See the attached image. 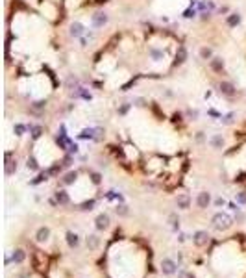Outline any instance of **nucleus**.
<instances>
[{
	"mask_svg": "<svg viewBox=\"0 0 246 278\" xmlns=\"http://www.w3.org/2000/svg\"><path fill=\"white\" fill-rule=\"evenodd\" d=\"M211 223H213V228H215V230H228V228H231L233 219H231L228 213H224V212H218V213L213 215Z\"/></svg>",
	"mask_w": 246,
	"mask_h": 278,
	"instance_id": "f257e3e1",
	"label": "nucleus"
},
{
	"mask_svg": "<svg viewBox=\"0 0 246 278\" xmlns=\"http://www.w3.org/2000/svg\"><path fill=\"white\" fill-rule=\"evenodd\" d=\"M161 271H163V274L170 276V274H174V273L178 271V265H176V262H174V260L165 258V260L161 262Z\"/></svg>",
	"mask_w": 246,
	"mask_h": 278,
	"instance_id": "f03ea898",
	"label": "nucleus"
},
{
	"mask_svg": "<svg viewBox=\"0 0 246 278\" xmlns=\"http://www.w3.org/2000/svg\"><path fill=\"white\" fill-rule=\"evenodd\" d=\"M207 241H209V236H207V232H204V230H198L196 234L192 236V243L196 247H206Z\"/></svg>",
	"mask_w": 246,
	"mask_h": 278,
	"instance_id": "7ed1b4c3",
	"label": "nucleus"
},
{
	"mask_svg": "<svg viewBox=\"0 0 246 278\" xmlns=\"http://www.w3.org/2000/svg\"><path fill=\"white\" fill-rule=\"evenodd\" d=\"M48 237H50V230H48L47 226H41V228L37 230V234H35V241H37V243H47Z\"/></svg>",
	"mask_w": 246,
	"mask_h": 278,
	"instance_id": "20e7f679",
	"label": "nucleus"
},
{
	"mask_svg": "<svg viewBox=\"0 0 246 278\" xmlns=\"http://www.w3.org/2000/svg\"><path fill=\"white\" fill-rule=\"evenodd\" d=\"M209 202H211V195H209L207 191L198 193V197H196V204H198V208H207V206H209Z\"/></svg>",
	"mask_w": 246,
	"mask_h": 278,
	"instance_id": "39448f33",
	"label": "nucleus"
},
{
	"mask_svg": "<svg viewBox=\"0 0 246 278\" xmlns=\"http://www.w3.org/2000/svg\"><path fill=\"white\" fill-rule=\"evenodd\" d=\"M95 226H96V230H106V228L109 226V215L100 213V215L95 219Z\"/></svg>",
	"mask_w": 246,
	"mask_h": 278,
	"instance_id": "423d86ee",
	"label": "nucleus"
},
{
	"mask_svg": "<svg viewBox=\"0 0 246 278\" xmlns=\"http://www.w3.org/2000/svg\"><path fill=\"white\" fill-rule=\"evenodd\" d=\"M218 87H220L222 95H228V97H233V95H235V87H233V84H230V82H222Z\"/></svg>",
	"mask_w": 246,
	"mask_h": 278,
	"instance_id": "0eeeda50",
	"label": "nucleus"
},
{
	"mask_svg": "<svg viewBox=\"0 0 246 278\" xmlns=\"http://www.w3.org/2000/svg\"><path fill=\"white\" fill-rule=\"evenodd\" d=\"M176 204H178V208H182V210H189V206H191V198H189L187 195H178Z\"/></svg>",
	"mask_w": 246,
	"mask_h": 278,
	"instance_id": "6e6552de",
	"label": "nucleus"
},
{
	"mask_svg": "<svg viewBox=\"0 0 246 278\" xmlns=\"http://www.w3.org/2000/svg\"><path fill=\"white\" fill-rule=\"evenodd\" d=\"M11 260H13V263H22L26 260V252L22 250V248H17L13 254H11Z\"/></svg>",
	"mask_w": 246,
	"mask_h": 278,
	"instance_id": "1a4fd4ad",
	"label": "nucleus"
},
{
	"mask_svg": "<svg viewBox=\"0 0 246 278\" xmlns=\"http://www.w3.org/2000/svg\"><path fill=\"white\" fill-rule=\"evenodd\" d=\"M106 22H107V15H106V13H96V15H93V24H95L96 28L104 26Z\"/></svg>",
	"mask_w": 246,
	"mask_h": 278,
	"instance_id": "9d476101",
	"label": "nucleus"
},
{
	"mask_svg": "<svg viewBox=\"0 0 246 278\" xmlns=\"http://www.w3.org/2000/svg\"><path fill=\"white\" fill-rule=\"evenodd\" d=\"M67 243H69L71 248H76L80 245V237L74 234V232H67Z\"/></svg>",
	"mask_w": 246,
	"mask_h": 278,
	"instance_id": "9b49d317",
	"label": "nucleus"
},
{
	"mask_svg": "<svg viewBox=\"0 0 246 278\" xmlns=\"http://www.w3.org/2000/svg\"><path fill=\"white\" fill-rule=\"evenodd\" d=\"M76 178H78V173H76V171L67 173V174L63 176V184H65V185H71V184H74V182H76Z\"/></svg>",
	"mask_w": 246,
	"mask_h": 278,
	"instance_id": "f8f14e48",
	"label": "nucleus"
},
{
	"mask_svg": "<svg viewBox=\"0 0 246 278\" xmlns=\"http://www.w3.org/2000/svg\"><path fill=\"white\" fill-rule=\"evenodd\" d=\"M98 245H100V237H98V236H89V237H87V247L91 248V250L98 248Z\"/></svg>",
	"mask_w": 246,
	"mask_h": 278,
	"instance_id": "ddd939ff",
	"label": "nucleus"
},
{
	"mask_svg": "<svg viewBox=\"0 0 246 278\" xmlns=\"http://www.w3.org/2000/svg\"><path fill=\"white\" fill-rule=\"evenodd\" d=\"M69 200H71V198H69V195H67L65 191H57V193H56V202H59V204L65 206V204H69Z\"/></svg>",
	"mask_w": 246,
	"mask_h": 278,
	"instance_id": "4468645a",
	"label": "nucleus"
},
{
	"mask_svg": "<svg viewBox=\"0 0 246 278\" xmlns=\"http://www.w3.org/2000/svg\"><path fill=\"white\" fill-rule=\"evenodd\" d=\"M83 34V26L80 24V22H74V24L71 26V35H74V37H80Z\"/></svg>",
	"mask_w": 246,
	"mask_h": 278,
	"instance_id": "2eb2a0df",
	"label": "nucleus"
},
{
	"mask_svg": "<svg viewBox=\"0 0 246 278\" xmlns=\"http://www.w3.org/2000/svg\"><path fill=\"white\" fill-rule=\"evenodd\" d=\"M209 143H211V147H215V148H222V147H224V139H222L220 135H213Z\"/></svg>",
	"mask_w": 246,
	"mask_h": 278,
	"instance_id": "dca6fc26",
	"label": "nucleus"
},
{
	"mask_svg": "<svg viewBox=\"0 0 246 278\" xmlns=\"http://www.w3.org/2000/svg\"><path fill=\"white\" fill-rule=\"evenodd\" d=\"M211 67H213V71H222V69H224V61H222L220 58H213L211 59Z\"/></svg>",
	"mask_w": 246,
	"mask_h": 278,
	"instance_id": "f3484780",
	"label": "nucleus"
},
{
	"mask_svg": "<svg viewBox=\"0 0 246 278\" xmlns=\"http://www.w3.org/2000/svg\"><path fill=\"white\" fill-rule=\"evenodd\" d=\"M168 221H170V226H172L174 230H178V226H180V219H178V215H176V213H170Z\"/></svg>",
	"mask_w": 246,
	"mask_h": 278,
	"instance_id": "a211bd4d",
	"label": "nucleus"
},
{
	"mask_svg": "<svg viewBox=\"0 0 246 278\" xmlns=\"http://www.w3.org/2000/svg\"><path fill=\"white\" fill-rule=\"evenodd\" d=\"M17 171V163H15V161H8V163H6V174H13Z\"/></svg>",
	"mask_w": 246,
	"mask_h": 278,
	"instance_id": "6ab92c4d",
	"label": "nucleus"
},
{
	"mask_svg": "<svg viewBox=\"0 0 246 278\" xmlns=\"http://www.w3.org/2000/svg\"><path fill=\"white\" fill-rule=\"evenodd\" d=\"M185 58H187V52H185V48H183V46H180V54H178L176 65H178V63H183V61H185Z\"/></svg>",
	"mask_w": 246,
	"mask_h": 278,
	"instance_id": "aec40b11",
	"label": "nucleus"
},
{
	"mask_svg": "<svg viewBox=\"0 0 246 278\" xmlns=\"http://www.w3.org/2000/svg\"><path fill=\"white\" fill-rule=\"evenodd\" d=\"M239 22H241V17L237 13H233L231 17H228V24L230 26H235V24H239Z\"/></svg>",
	"mask_w": 246,
	"mask_h": 278,
	"instance_id": "412c9836",
	"label": "nucleus"
},
{
	"mask_svg": "<svg viewBox=\"0 0 246 278\" xmlns=\"http://www.w3.org/2000/svg\"><path fill=\"white\" fill-rule=\"evenodd\" d=\"M30 130H32V137H33V139H39V137H41V132H43L41 126H30Z\"/></svg>",
	"mask_w": 246,
	"mask_h": 278,
	"instance_id": "4be33fe9",
	"label": "nucleus"
},
{
	"mask_svg": "<svg viewBox=\"0 0 246 278\" xmlns=\"http://www.w3.org/2000/svg\"><path fill=\"white\" fill-rule=\"evenodd\" d=\"M28 169H32V171H37V169H39L35 158H28Z\"/></svg>",
	"mask_w": 246,
	"mask_h": 278,
	"instance_id": "5701e85b",
	"label": "nucleus"
},
{
	"mask_svg": "<svg viewBox=\"0 0 246 278\" xmlns=\"http://www.w3.org/2000/svg\"><path fill=\"white\" fill-rule=\"evenodd\" d=\"M200 56H202L204 59L211 58V48H202V50H200Z\"/></svg>",
	"mask_w": 246,
	"mask_h": 278,
	"instance_id": "b1692460",
	"label": "nucleus"
},
{
	"mask_svg": "<svg viewBox=\"0 0 246 278\" xmlns=\"http://www.w3.org/2000/svg\"><path fill=\"white\" fill-rule=\"evenodd\" d=\"M117 213L119 215H128V208L122 204V206H117Z\"/></svg>",
	"mask_w": 246,
	"mask_h": 278,
	"instance_id": "393cba45",
	"label": "nucleus"
},
{
	"mask_svg": "<svg viewBox=\"0 0 246 278\" xmlns=\"http://www.w3.org/2000/svg\"><path fill=\"white\" fill-rule=\"evenodd\" d=\"M237 202L239 204H246V193L242 191V193H237Z\"/></svg>",
	"mask_w": 246,
	"mask_h": 278,
	"instance_id": "a878e982",
	"label": "nucleus"
},
{
	"mask_svg": "<svg viewBox=\"0 0 246 278\" xmlns=\"http://www.w3.org/2000/svg\"><path fill=\"white\" fill-rule=\"evenodd\" d=\"M93 206H95V200H89V202H83V204H81V210H93Z\"/></svg>",
	"mask_w": 246,
	"mask_h": 278,
	"instance_id": "bb28decb",
	"label": "nucleus"
},
{
	"mask_svg": "<svg viewBox=\"0 0 246 278\" xmlns=\"http://www.w3.org/2000/svg\"><path fill=\"white\" fill-rule=\"evenodd\" d=\"M24 130H26V126H24V124H15V132H17V135H22V134H24Z\"/></svg>",
	"mask_w": 246,
	"mask_h": 278,
	"instance_id": "cd10ccee",
	"label": "nucleus"
},
{
	"mask_svg": "<svg viewBox=\"0 0 246 278\" xmlns=\"http://www.w3.org/2000/svg\"><path fill=\"white\" fill-rule=\"evenodd\" d=\"M93 134H95V130H83L81 137H93Z\"/></svg>",
	"mask_w": 246,
	"mask_h": 278,
	"instance_id": "c85d7f7f",
	"label": "nucleus"
},
{
	"mask_svg": "<svg viewBox=\"0 0 246 278\" xmlns=\"http://www.w3.org/2000/svg\"><path fill=\"white\" fill-rule=\"evenodd\" d=\"M91 178H93V182H95V184H100V174L93 173V174H91Z\"/></svg>",
	"mask_w": 246,
	"mask_h": 278,
	"instance_id": "c756f323",
	"label": "nucleus"
},
{
	"mask_svg": "<svg viewBox=\"0 0 246 278\" xmlns=\"http://www.w3.org/2000/svg\"><path fill=\"white\" fill-rule=\"evenodd\" d=\"M231 117H233L231 113H230V115H226V117H224V123H226V124H230V123H231Z\"/></svg>",
	"mask_w": 246,
	"mask_h": 278,
	"instance_id": "7c9ffc66",
	"label": "nucleus"
}]
</instances>
